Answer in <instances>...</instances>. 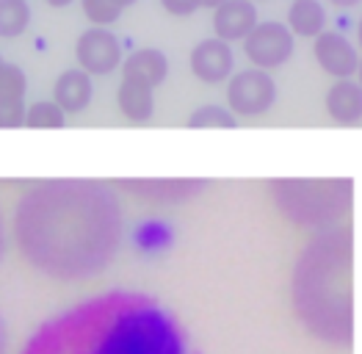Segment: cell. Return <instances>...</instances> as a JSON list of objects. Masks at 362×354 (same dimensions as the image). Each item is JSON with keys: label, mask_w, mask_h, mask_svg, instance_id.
I'll return each mask as SVG.
<instances>
[{"label": "cell", "mask_w": 362, "mask_h": 354, "mask_svg": "<svg viewBox=\"0 0 362 354\" xmlns=\"http://www.w3.org/2000/svg\"><path fill=\"white\" fill-rule=\"evenodd\" d=\"M351 180H272L276 210L296 227L329 230L351 210Z\"/></svg>", "instance_id": "277c9868"}, {"label": "cell", "mask_w": 362, "mask_h": 354, "mask_svg": "<svg viewBox=\"0 0 362 354\" xmlns=\"http://www.w3.org/2000/svg\"><path fill=\"white\" fill-rule=\"evenodd\" d=\"M20 354H199L180 319L155 296L114 288L33 329Z\"/></svg>", "instance_id": "7a4b0ae2"}, {"label": "cell", "mask_w": 362, "mask_h": 354, "mask_svg": "<svg viewBox=\"0 0 362 354\" xmlns=\"http://www.w3.org/2000/svg\"><path fill=\"white\" fill-rule=\"evenodd\" d=\"M0 354H8V329H6L3 316H0Z\"/></svg>", "instance_id": "d4e9b609"}, {"label": "cell", "mask_w": 362, "mask_h": 354, "mask_svg": "<svg viewBox=\"0 0 362 354\" xmlns=\"http://www.w3.org/2000/svg\"><path fill=\"white\" fill-rule=\"evenodd\" d=\"M127 194L139 197L141 202H158V205H180L194 200L208 188L205 180H124L119 183Z\"/></svg>", "instance_id": "30bf717a"}, {"label": "cell", "mask_w": 362, "mask_h": 354, "mask_svg": "<svg viewBox=\"0 0 362 354\" xmlns=\"http://www.w3.org/2000/svg\"><path fill=\"white\" fill-rule=\"evenodd\" d=\"M224 0H202V8H216V6H221Z\"/></svg>", "instance_id": "83f0119b"}, {"label": "cell", "mask_w": 362, "mask_h": 354, "mask_svg": "<svg viewBox=\"0 0 362 354\" xmlns=\"http://www.w3.org/2000/svg\"><path fill=\"white\" fill-rule=\"evenodd\" d=\"M114 3H117V6H122V8H130L136 0H114Z\"/></svg>", "instance_id": "f546056e"}, {"label": "cell", "mask_w": 362, "mask_h": 354, "mask_svg": "<svg viewBox=\"0 0 362 354\" xmlns=\"http://www.w3.org/2000/svg\"><path fill=\"white\" fill-rule=\"evenodd\" d=\"M188 127H238V117L224 105H199L185 119Z\"/></svg>", "instance_id": "d6986e66"}, {"label": "cell", "mask_w": 362, "mask_h": 354, "mask_svg": "<svg viewBox=\"0 0 362 354\" xmlns=\"http://www.w3.org/2000/svg\"><path fill=\"white\" fill-rule=\"evenodd\" d=\"M11 236L23 261L56 282L108 271L124 241V210L100 180H39L14 205Z\"/></svg>", "instance_id": "6da1fadb"}, {"label": "cell", "mask_w": 362, "mask_h": 354, "mask_svg": "<svg viewBox=\"0 0 362 354\" xmlns=\"http://www.w3.org/2000/svg\"><path fill=\"white\" fill-rule=\"evenodd\" d=\"M91 97H94L91 75L83 72L81 67L64 69L59 78H56V84H53V100L59 103V108L66 117L83 114L91 105Z\"/></svg>", "instance_id": "7c38bea8"}, {"label": "cell", "mask_w": 362, "mask_h": 354, "mask_svg": "<svg viewBox=\"0 0 362 354\" xmlns=\"http://www.w3.org/2000/svg\"><path fill=\"white\" fill-rule=\"evenodd\" d=\"M0 64H3V56H0Z\"/></svg>", "instance_id": "1f68e13d"}, {"label": "cell", "mask_w": 362, "mask_h": 354, "mask_svg": "<svg viewBox=\"0 0 362 354\" xmlns=\"http://www.w3.org/2000/svg\"><path fill=\"white\" fill-rule=\"evenodd\" d=\"M8 252V230H6V216H3V207H0V263Z\"/></svg>", "instance_id": "cb8c5ba5"}, {"label": "cell", "mask_w": 362, "mask_h": 354, "mask_svg": "<svg viewBox=\"0 0 362 354\" xmlns=\"http://www.w3.org/2000/svg\"><path fill=\"white\" fill-rule=\"evenodd\" d=\"M257 3H260V0H257Z\"/></svg>", "instance_id": "d6a6232c"}, {"label": "cell", "mask_w": 362, "mask_h": 354, "mask_svg": "<svg viewBox=\"0 0 362 354\" xmlns=\"http://www.w3.org/2000/svg\"><path fill=\"white\" fill-rule=\"evenodd\" d=\"M285 25L291 28L293 36L315 39L318 33L327 30V8L321 0H293L288 8Z\"/></svg>", "instance_id": "2e32d148"}, {"label": "cell", "mask_w": 362, "mask_h": 354, "mask_svg": "<svg viewBox=\"0 0 362 354\" xmlns=\"http://www.w3.org/2000/svg\"><path fill=\"white\" fill-rule=\"evenodd\" d=\"M66 125V114L59 108L56 100H36L25 111V127L33 130H61Z\"/></svg>", "instance_id": "ac0fdd59"}, {"label": "cell", "mask_w": 362, "mask_h": 354, "mask_svg": "<svg viewBox=\"0 0 362 354\" xmlns=\"http://www.w3.org/2000/svg\"><path fill=\"white\" fill-rule=\"evenodd\" d=\"M324 105H327V114L337 125H360L362 122V86L354 78H340L334 81L332 86L327 88V97H324Z\"/></svg>", "instance_id": "5bb4252c"}, {"label": "cell", "mask_w": 362, "mask_h": 354, "mask_svg": "<svg viewBox=\"0 0 362 354\" xmlns=\"http://www.w3.org/2000/svg\"><path fill=\"white\" fill-rule=\"evenodd\" d=\"M30 25L28 0H0V39H17Z\"/></svg>", "instance_id": "e0dca14e"}, {"label": "cell", "mask_w": 362, "mask_h": 354, "mask_svg": "<svg viewBox=\"0 0 362 354\" xmlns=\"http://www.w3.org/2000/svg\"><path fill=\"white\" fill-rule=\"evenodd\" d=\"M122 75H133L147 81L152 88H158L169 78V56L158 47H139L122 61Z\"/></svg>", "instance_id": "9a60e30c"}, {"label": "cell", "mask_w": 362, "mask_h": 354, "mask_svg": "<svg viewBox=\"0 0 362 354\" xmlns=\"http://www.w3.org/2000/svg\"><path fill=\"white\" fill-rule=\"evenodd\" d=\"M313 56L315 64L332 75L334 81L340 78H354L357 75V67H360V53H357V45L349 42L346 33L340 30H324L313 39Z\"/></svg>", "instance_id": "9c48e42d"}, {"label": "cell", "mask_w": 362, "mask_h": 354, "mask_svg": "<svg viewBox=\"0 0 362 354\" xmlns=\"http://www.w3.org/2000/svg\"><path fill=\"white\" fill-rule=\"evenodd\" d=\"M291 304L296 321L318 343L349 349L354 338L351 302V233L343 227L318 230L307 241L293 274Z\"/></svg>", "instance_id": "3957f363"}, {"label": "cell", "mask_w": 362, "mask_h": 354, "mask_svg": "<svg viewBox=\"0 0 362 354\" xmlns=\"http://www.w3.org/2000/svg\"><path fill=\"white\" fill-rule=\"evenodd\" d=\"M296 47V36L291 33V28L285 23L276 20H263L257 23L252 33L243 39V53L252 67L274 72L279 67H285L288 59L293 56Z\"/></svg>", "instance_id": "8992f818"}, {"label": "cell", "mask_w": 362, "mask_h": 354, "mask_svg": "<svg viewBox=\"0 0 362 354\" xmlns=\"http://www.w3.org/2000/svg\"><path fill=\"white\" fill-rule=\"evenodd\" d=\"M357 84L362 86V56H360V67H357Z\"/></svg>", "instance_id": "4dcf8cb0"}, {"label": "cell", "mask_w": 362, "mask_h": 354, "mask_svg": "<svg viewBox=\"0 0 362 354\" xmlns=\"http://www.w3.org/2000/svg\"><path fill=\"white\" fill-rule=\"evenodd\" d=\"M188 64H191V72L197 81L216 86V84H227L230 75L235 72V53H233L230 42L211 36V39H202L199 45H194Z\"/></svg>", "instance_id": "ba28073f"}, {"label": "cell", "mask_w": 362, "mask_h": 354, "mask_svg": "<svg viewBox=\"0 0 362 354\" xmlns=\"http://www.w3.org/2000/svg\"><path fill=\"white\" fill-rule=\"evenodd\" d=\"M81 8L86 20L97 28H111L114 23H119L122 11H124L114 0H81Z\"/></svg>", "instance_id": "ffe728a7"}, {"label": "cell", "mask_w": 362, "mask_h": 354, "mask_svg": "<svg viewBox=\"0 0 362 354\" xmlns=\"http://www.w3.org/2000/svg\"><path fill=\"white\" fill-rule=\"evenodd\" d=\"M117 108L127 122L144 125L155 114V88L133 75H122L119 88H117Z\"/></svg>", "instance_id": "4fadbf2b"}, {"label": "cell", "mask_w": 362, "mask_h": 354, "mask_svg": "<svg viewBox=\"0 0 362 354\" xmlns=\"http://www.w3.org/2000/svg\"><path fill=\"white\" fill-rule=\"evenodd\" d=\"M75 59H78V67L89 72L91 78H105L122 67L124 50L114 30L91 25L75 42Z\"/></svg>", "instance_id": "52a82bcc"}, {"label": "cell", "mask_w": 362, "mask_h": 354, "mask_svg": "<svg viewBox=\"0 0 362 354\" xmlns=\"http://www.w3.org/2000/svg\"><path fill=\"white\" fill-rule=\"evenodd\" d=\"M160 6L172 17H191L202 8V0H160Z\"/></svg>", "instance_id": "603a6c76"}, {"label": "cell", "mask_w": 362, "mask_h": 354, "mask_svg": "<svg viewBox=\"0 0 362 354\" xmlns=\"http://www.w3.org/2000/svg\"><path fill=\"white\" fill-rule=\"evenodd\" d=\"M332 6H337V8H354V6H360L362 0H329Z\"/></svg>", "instance_id": "484cf974"}, {"label": "cell", "mask_w": 362, "mask_h": 354, "mask_svg": "<svg viewBox=\"0 0 362 354\" xmlns=\"http://www.w3.org/2000/svg\"><path fill=\"white\" fill-rule=\"evenodd\" d=\"M25 100H11V97H0V130H14L25 125Z\"/></svg>", "instance_id": "7402d4cb"}, {"label": "cell", "mask_w": 362, "mask_h": 354, "mask_svg": "<svg viewBox=\"0 0 362 354\" xmlns=\"http://www.w3.org/2000/svg\"><path fill=\"white\" fill-rule=\"evenodd\" d=\"M260 23L255 0H224L213 8V36L224 42H243Z\"/></svg>", "instance_id": "8fae6325"}, {"label": "cell", "mask_w": 362, "mask_h": 354, "mask_svg": "<svg viewBox=\"0 0 362 354\" xmlns=\"http://www.w3.org/2000/svg\"><path fill=\"white\" fill-rule=\"evenodd\" d=\"M25 91H28V75L23 72V67L3 61L0 64V97L25 100Z\"/></svg>", "instance_id": "44dd1931"}, {"label": "cell", "mask_w": 362, "mask_h": 354, "mask_svg": "<svg viewBox=\"0 0 362 354\" xmlns=\"http://www.w3.org/2000/svg\"><path fill=\"white\" fill-rule=\"evenodd\" d=\"M357 45H360V50H362V17H360V23H357Z\"/></svg>", "instance_id": "f1b7e54d"}, {"label": "cell", "mask_w": 362, "mask_h": 354, "mask_svg": "<svg viewBox=\"0 0 362 354\" xmlns=\"http://www.w3.org/2000/svg\"><path fill=\"white\" fill-rule=\"evenodd\" d=\"M279 88L272 72L249 67V69H238L230 75L227 81V108L243 119H257L266 117L276 105Z\"/></svg>", "instance_id": "5b68a950"}, {"label": "cell", "mask_w": 362, "mask_h": 354, "mask_svg": "<svg viewBox=\"0 0 362 354\" xmlns=\"http://www.w3.org/2000/svg\"><path fill=\"white\" fill-rule=\"evenodd\" d=\"M50 8H66V6H72L75 0H45Z\"/></svg>", "instance_id": "4316f807"}]
</instances>
